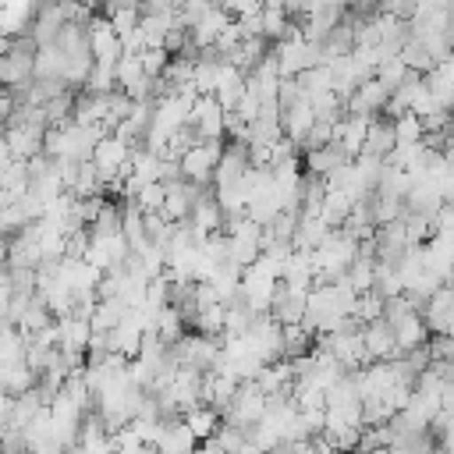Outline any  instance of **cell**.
Here are the masks:
<instances>
[{"label":"cell","mask_w":454,"mask_h":454,"mask_svg":"<svg viewBox=\"0 0 454 454\" xmlns=\"http://www.w3.org/2000/svg\"><path fill=\"white\" fill-rule=\"evenodd\" d=\"M39 262H43V255H39L35 238L14 234V241H7V255H4V266L7 270H35Z\"/></svg>","instance_id":"obj_20"},{"label":"cell","mask_w":454,"mask_h":454,"mask_svg":"<svg viewBox=\"0 0 454 454\" xmlns=\"http://www.w3.org/2000/svg\"><path fill=\"white\" fill-rule=\"evenodd\" d=\"M223 114L227 110L213 96H195L184 124H192L199 138H223Z\"/></svg>","instance_id":"obj_5"},{"label":"cell","mask_w":454,"mask_h":454,"mask_svg":"<svg viewBox=\"0 0 454 454\" xmlns=\"http://www.w3.org/2000/svg\"><path fill=\"white\" fill-rule=\"evenodd\" d=\"M390 149H394V124H390V117H369V128H365V142H362V153H365V156H376V160H383Z\"/></svg>","instance_id":"obj_19"},{"label":"cell","mask_w":454,"mask_h":454,"mask_svg":"<svg viewBox=\"0 0 454 454\" xmlns=\"http://www.w3.org/2000/svg\"><path fill=\"white\" fill-rule=\"evenodd\" d=\"M383 103H387V89H383L376 78L358 82V85L340 99L344 114H362V117H376V114L383 110Z\"/></svg>","instance_id":"obj_7"},{"label":"cell","mask_w":454,"mask_h":454,"mask_svg":"<svg viewBox=\"0 0 454 454\" xmlns=\"http://www.w3.org/2000/svg\"><path fill=\"white\" fill-rule=\"evenodd\" d=\"M312 106L305 103V99H298L294 106H287V110H280V131H284V138H291L294 145H301V138L309 135V128H312Z\"/></svg>","instance_id":"obj_18"},{"label":"cell","mask_w":454,"mask_h":454,"mask_svg":"<svg viewBox=\"0 0 454 454\" xmlns=\"http://www.w3.org/2000/svg\"><path fill=\"white\" fill-rule=\"evenodd\" d=\"M280 284L294 287V291H309L316 284V262H312V252L305 248H291L284 266H280Z\"/></svg>","instance_id":"obj_12"},{"label":"cell","mask_w":454,"mask_h":454,"mask_svg":"<svg viewBox=\"0 0 454 454\" xmlns=\"http://www.w3.org/2000/svg\"><path fill=\"white\" fill-rule=\"evenodd\" d=\"M273 99H277V106H280V110L294 106V103L301 99V89H298V82H294V78H280V82H277V96H273Z\"/></svg>","instance_id":"obj_41"},{"label":"cell","mask_w":454,"mask_h":454,"mask_svg":"<svg viewBox=\"0 0 454 454\" xmlns=\"http://www.w3.org/2000/svg\"><path fill=\"white\" fill-rule=\"evenodd\" d=\"M188 223H192V231H199V234L223 231V213H220L216 199L206 195V192H199V199H195L192 209H188Z\"/></svg>","instance_id":"obj_16"},{"label":"cell","mask_w":454,"mask_h":454,"mask_svg":"<svg viewBox=\"0 0 454 454\" xmlns=\"http://www.w3.org/2000/svg\"><path fill=\"white\" fill-rule=\"evenodd\" d=\"M74 4H82L85 11H92V7H99V0H74Z\"/></svg>","instance_id":"obj_46"},{"label":"cell","mask_w":454,"mask_h":454,"mask_svg":"<svg viewBox=\"0 0 454 454\" xmlns=\"http://www.w3.org/2000/svg\"><path fill=\"white\" fill-rule=\"evenodd\" d=\"M138 60H142V71H145L149 78H160L163 67H167V60H170V53H167L163 46H145V50L138 53Z\"/></svg>","instance_id":"obj_39"},{"label":"cell","mask_w":454,"mask_h":454,"mask_svg":"<svg viewBox=\"0 0 454 454\" xmlns=\"http://www.w3.org/2000/svg\"><path fill=\"white\" fill-rule=\"evenodd\" d=\"M128 202H135L138 213H156V209L163 206V184H160V181H149V184H142L138 195L128 199Z\"/></svg>","instance_id":"obj_38"},{"label":"cell","mask_w":454,"mask_h":454,"mask_svg":"<svg viewBox=\"0 0 454 454\" xmlns=\"http://www.w3.org/2000/svg\"><path fill=\"white\" fill-rule=\"evenodd\" d=\"M199 184H192V181H184V177H177V181H167L163 184V206H160V213L167 216V220H188V209H192V202L199 199Z\"/></svg>","instance_id":"obj_11"},{"label":"cell","mask_w":454,"mask_h":454,"mask_svg":"<svg viewBox=\"0 0 454 454\" xmlns=\"http://www.w3.org/2000/svg\"><path fill=\"white\" fill-rule=\"evenodd\" d=\"M11 114H14V96H11L7 85H0V124H4Z\"/></svg>","instance_id":"obj_43"},{"label":"cell","mask_w":454,"mask_h":454,"mask_svg":"<svg viewBox=\"0 0 454 454\" xmlns=\"http://www.w3.org/2000/svg\"><path fill=\"white\" fill-rule=\"evenodd\" d=\"M404 74H408V67L401 64V57H390V60L376 64V71H372V78H376V82L387 89V96H390V89H394V85H397Z\"/></svg>","instance_id":"obj_37"},{"label":"cell","mask_w":454,"mask_h":454,"mask_svg":"<svg viewBox=\"0 0 454 454\" xmlns=\"http://www.w3.org/2000/svg\"><path fill=\"white\" fill-rule=\"evenodd\" d=\"M60 74H64V53H60V46L57 43L35 46V53H32V78H60Z\"/></svg>","instance_id":"obj_25"},{"label":"cell","mask_w":454,"mask_h":454,"mask_svg":"<svg viewBox=\"0 0 454 454\" xmlns=\"http://www.w3.org/2000/svg\"><path fill=\"white\" fill-rule=\"evenodd\" d=\"M390 330H394L397 355H401V351H411V348H422V344L429 340V330H426V323H422V316H419V312H408V316H404V319H397Z\"/></svg>","instance_id":"obj_21"},{"label":"cell","mask_w":454,"mask_h":454,"mask_svg":"<svg viewBox=\"0 0 454 454\" xmlns=\"http://www.w3.org/2000/svg\"><path fill=\"white\" fill-rule=\"evenodd\" d=\"M128 156H131L128 142H121L114 131L99 135V138H96V145H92V153H89V163H92V170H96L99 184H103V181H110V177L128 163Z\"/></svg>","instance_id":"obj_3"},{"label":"cell","mask_w":454,"mask_h":454,"mask_svg":"<svg viewBox=\"0 0 454 454\" xmlns=\"http://www.w3.org/2000/svg\"><path fill=\"white\" fill-rule=\"evenodd\" d=\"M192 326H195V333L220 337V333H223V301H213V305L199 309L195 319H192Z\"/></svg>","instance_id":"obj_32"},{"label":"cell","mask_w":454,"mask_h":454,"mask_svg":"<svg viewBox=\"0 0 454 454\" xmlns=\"http://www.w3.org/2000/svg\"><path fill=\"white\" fill-rule=\"evenodd\" d=\"M181 419H184V426L195 433V440H209V436L216 433V426H220V411L209 408V404H195V408L181 411Z\"/></svg>","instance_id":"obj_27"},{"label":"cell","mask_w":454,"mask_h":454,"mask_svg":"<svg viewBox=\"0 0 454 454\" xmlns=\"http://www.w3.org/2000/svg\"><path fill=\"white\" fill-rule=\"evenodd\" d=\"M7 408H11V394L0 390V415H7Z\"/></svg>","instance_id":"obj_45"},{"label":"cell","mask_w":454,"mask_h":454,"mask_svg":"<svg viewBox=\"0 0 454 454\" xmlns=\"http://www.w3.org/2000/svg\"><path fill=\"white\" fill-rule=\"evenodd\" d=\"M124 312H128V305H124L121 298H96V305H92V312H89V326H92L96 333H110V330L121 323Z\"/></svg>","instance_id":"obj_24"},{"label":"cell","mask_w":454,"mask_h":454,"mask_svg":"<svg viewBox=\"0 0 454 454\" xmlns=\"http://www.w3.org/2000/svg\"><path fill=\"white\" fill-rule=\"evenodd\" d=\"M25 348H28V340H25L18 330H7V333H0V365H11V362H25Z\"/></svg>","instance_id":"obj_36"},{"label":"cell","mask_w":454,"mask_h":454,"mask_svg":"<svg viewBox=\"0 0 454 454\" xmlns=\"http://www.w3.org/2000/svg\"><path fill=\"white\" fill-rule=\"evenodd\" d=\"M28 387H35V372H32L25 362L0 365V390H7V394L14 397V394H25Z\"/></svg>","instance_id":"obj_28"},{"label":"cell","mask_w":454,"mask_h":454,"mask_svg":"<svg viewBox=\"0 0 454 454\" xmlns=\"http://www.w3.org/2000/svg\"><path fill=\"white\" fill-rule=\"evenodd\" d=\"M4 433H7V419L0 415V440H4Z\"/></svg>","instance_id":"obj_47"},{"label":"cell","mask_w":454,"mask_h":454,"mask_svg":"<svg viewBox=\"0 0 454 454\" xmlns=\"http://www.w3.org/2000/svg\"><path fill=\"white\" fill-rule=\"evenodd\" d=\"M397 57H401V64H404L408 71H415V74H426V71H429V67L436 64V60L429 57V50H426V46H422L419 39H411V35H408V39L401 43Z\"/></svg>","instance_id":"obj_30"},{"label":"cell","mask_w":454,"mask_h":454,"mask_svg":"<svg viewBox=\"0 0 454 454\" xmlns=\"http://www.w3.org/2000/svg\"><path fill=\"white\" fill-rule=\"evenodd\" d=\"M7 301H11V287H7V280L0 284V319L7 316Z\"/></svg>","instance_id":"obj_44"},{"label":"cell","mask_w":454,"mask_h":454,"mask_svg":"<svg viewBox=\"0 0 454 454\" xmlns=\"http://www.w3.org/2000/svg\"><path fill=\"white\" fill-rule=\"evenodd\" d=\"M259 18H262V39H273V43H280L284 35H291V32L298 28V25L287 18L284 7H262Z\"/></svg>","instance_id":"obj_29"},{"label":"cell","mask_w":454,"mask_h":454,"mask_svg":"<svg viewBox=\"0 0 454 454\" xmlns=\"http://www.w3.org/2000/svg\"><path fill=\"white\" fill-rule=\"evenodd\" d=\"M390 124H394V142H422V121L411 110L394 114Z\"/></svg>","instance_id":"obj_33"},{"label":"cell","mask_w":454,"mask_h":454,"mask_svg":"<svg viewBox=\"0 0 454 454\" xmlns=\"http://www.w3.org/2000/svg\"><path fill=\"white\" fill-rule=\"evenodd\" d=\"M326 231H333V227H326L319 216H298L294 234H291V248H305V252H312V248L326 238Z\"/></svg>","instance_id":"obj_26"},{"label":"cell","mask_w":454,"mask_h":454,"mask_svg":"<svg viewBox=\"0 0 454 454\" xmlns=\"http://www.w3.org/2000/svg\"><path fill=\"white\" fill-rule=\"evenodd\" d=\"M351 206H355V199H351L348 192H340V188H326V195H323V202H319V213H316V216H319L326 227H340V223L348 220Z\"/></svg>","instance_id":"obj_23"},{"label":"cell","mask_w":454,"mask_h":454,"mask_svg":"<svg viewBox=\"0 0 454 454\" xmlns=\"http://www.w3.org/2000/svg\"><path fill=\"white\" fill-rule=\"evenodd\" d=\"M117 78H114V64H99L92 60L89 74H85V92H114Z\"/></svg>","instance_id":"obj_34"},{"label":"cell","mask_w":454,"mask_h":454,"mask_svg":"<svg viewBox=\"0 0 454 454\" xmlns=\"http://www.w3.org/2000/svg\"><path fill=\"white\" fill-rule=\"evenodd\" d=\"M422 323L429 333H450V323H454V294H450V284H440L419 309Z\"/></svg>","instance_id":"obj_4"},{"label":"cell","mask_w":454,"mask_h":454,"mask_svg":"<svg viewBox=\"0 0 454 454\" xmlns=\"http://www.w3.org/2000/svg\"><path fill=\"white\" fill-rule=\"evenodd\" d=\"M43 124H4V145L14 160H28L35 153H43Z\"/></svg>","instance_id":"obj_9"},{"label":"cell","mask_w":454,"mask_h":454,"mask_svg":"<svg viewBox=\"0 0 454 454\" xmlns=\"http://www.w3.org/2000/svg\"><path fill=\"white\" fill-rule=\"evenodd\" d=\"M351 156L337 145V142H326V145H319V149H309L305 153V174H316V177H326L330 170H337V167H344Z\"/></svg>","instance_id":"obj_17"},{"label":"cell","mask_w":454,"mask_h":454,"mask_svg":"<svg viewBox=\"0 0 454 454\" xmlns=\"http://www.w3.org/2000/svg\"><path fill=\"white\" fill-rule=\"evenodd\" d=\"M426 355H429V358H450V355H454V340H450V333H429V340H426Z\"/></svg>","instance_id":"obj_42"},{"label":"cell","mask_w":454,"mask_h":454,"mask_svg":"<svg viewBox=\"0 0 454 454\" xmlns=\"http://www.w3.org/2000/svg\"><path fill=\"white\" fill-rule=\"evenodd\" d=\"M291 383H294V369H291V362H287V358H273V362H266V365L255 372V387H259L262 394L287 390Z\"/></svg>","instance_id":"obj_22"},{"label":"cell","mask_w":454,"mask_h":454,"mask_svg":"<svg viewBox=\"0 0 454 454\" xmlns=\"http://www.w3.org/2000/svg\"><path fill=\"white\" fill-rule=\"evenodd\" d=\"M138 14H142V7H121V11L106 14V21H110V28H114V32H117V39H121V35L135 32V25H138Z\"/></svg>","instance_id":"obj_40"},{"label":"cell","mask_w":454,"mask_h":454,"mask_svg":"<svg viewBox=\"0 0 454 454\" xmlns=\"http://www.w3.org/2000/svg\"><path fill=\"white\" fill-rule=\"evenodd\" d=\"M273 287H277V280H270V277H255V273L241 270V280H238V298H241V305H245V309L255 316V312H266V309H270Z\"/></svg>","instance_id":"obj_13"},{"label":"cell","mask_w":454,"mask_h":454,"mask_svg":"<svg viewBox=\"0 0 454 454\" xmlns=\"http://www.w3.org/2000/svg\"><path fill=\"white\" fill-rule=\"evenodd\" d=\"M270 319L280 323V326H291V323H301V312H305V291H294L287 284L277 280L273 287V298H270Z\"/></svg>","instance_id":"obj_10"},{"label":"cell","mask_w":454,"mask_h":454,"mask_svg":"<svg viewBox=\"0 0 454 454\" xmlns=\"http://www.w3.org/2000/svg\"><path fill=\"white\" fill-rule=\"evenodd\" d=\"M273 57H277L280 78H294L298 71H305V67H316V64H323L319 43H309V39L301 35V28H294L291 35H284V39L277 43Z\"/></svg>","instance_id":"obj_1"},{"label":"cell","mask_w":454,"mask_h":454,"mask_svg":"<svg viewBox=\"0 0 454 454\" xmlns=\"http://www.w3.org/2000/svg\"><path fill=\"white\" fill-rule=\"evenodd\" d=\"M153 447H156V454H192V450L199 447V440H195V433L184 426V419L174 415V419H163V422H160V433H156Z\"/></svg>","instance_id":"obj_6"},{"label":"cell","mask_w":454,"mask_h":454,"mask_svg":"<svg viewBox=\"0 0 454 454\" xmlns=\"http://www.w3.org/2000/svg\"><path fill=\"white\" fill-rule=\"evenodd\" d=\"M358 333H362V348H365V358H369V362H380V358H394V355H397L394 330H390L383 319L362 323Z\"/></svg>","instance_id":"obj_14"},{"label":"cell","mask_w":454,"mask_h":454,"mask_svg":"<svg viewBox=\"0 0 454 454\" xmlns=\"http://www.w3.org/2000/svg\"><path fill=\"white\" fill-rule=\"evenodd\" d=\"M153 333H156V340H163V344H174V340L184 333V319L177 316V309H174V305H163V309L156 312Z\"/></svg>","instance_id":"obj_31"},{"label":"cell","mask_w":454,"mask_h":454,"mask_svg":"<svg viewBox=\"0 0 454 454\" xmlns=\"http://www.w3.org/2000/svg\"><path fill=\"white\" fill-rule=\"evenodd\" d=\"M85 32H89V53H92V60H99V64H117V57H121V39H117V32L110 28V21H106L103 14H99V18H89Z\"/></svg>","instance_id":"obj_8"},{"label":"cell","mask_w":454,"mask_h":454,"mask_svg":"<svg viewBox=\"0 0 454 454\" xmlns=\"http://www.w3.org/2000/svg\"><path fill=\"white\" fill-rule=\"evenodd\" d=\"M220 149H223L220 138H199L192 149H184V153L177 156L181 177L192 181V184H199V188H206V184L213 181V167H216V160H220Z\"/></svg>","instance_id":"obj_2"},{"label":"cell","mask_w":454,"mask_h":454,"mask_svg":"<svg viewBox=\"0 0 454 454\" xmlns=\"http://www.w3.org/2000/svg\"><path fill=\"white\" fill-rule=\"evenodd\" d=\"M241 92H245V74L234 67V64H220L216 67V78H213V99L223 106V110H234V103L241 99Z\"/></svg>","instance_id":"obj_15"},{"label":"cell","mask_w":454,"mask_h":454,"mask_svg":"<svg viewBox=\"0 0 454 454\" xmlns=\"http://www.w3.org/2000/svg\"><path fill=\"white\" fill-rule=\"evenodd\" d=\"M380 312H383V298L369 287V291H362L358 298H355V312H351V319L362 326V323H372V319H380Z\"/></svg>","instance_id":"obj_35"}]
</instances>
